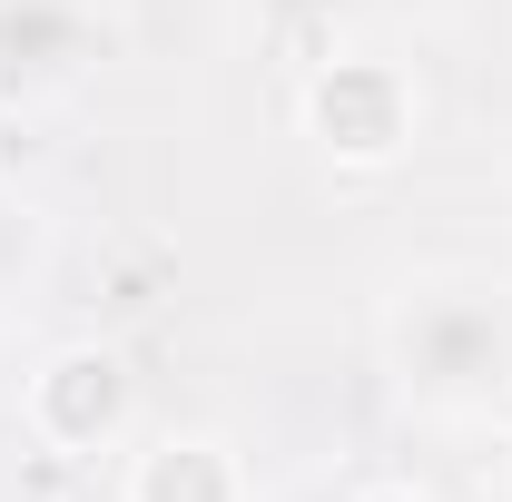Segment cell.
Instances as JSON below:
<instances>
[{
  "label": "cell",
  "mask_w": 512,
  "mask_h": 502,
  "mask_svg": "<svg viewBox=\"0 0 512 502\" xmlns=\"http://www.w3.org/2000/svg\"><path fill=\"white\" fill-rule=\"evenodd\" d=\"M384 365L424 414H493L512 404V296L473 266L414 276L384 315Z\"/></svg>",
  "instance_id": "obj_1"
},
{
  "label": "cell",
  "mask_w": 512,
  "mask_h": 502,
  "mask_svg": "<svg viewBox=\"0 0 512 502\" xmlns=\"http://www.w3.org/2000/svg\"><path fill=\"white\" fill-rule=\"evenodd\" d=\"M99 60L89 0H0V99H50Z\"/></svg>",
  "instance_id": "obj_2"
},
{
  "label": "cell",
  "mask_w": 512,
  "mask_h": 502,
  "mask_svg": "<svg viewBox=\"0 0 512 502\" xmlns=\"http://www.w3.org/2000/svg\"><path fill=\"white\" fill-rule=\"evenodd\" d=\"M30 424L60 443V453H99V443H119V424H128V375H119V355L69 345L60 365L30 384Z\"/></svg>",
  "instance_id": "obj_3"
},
{
  "label": "cell",
  "mask_w": 512,
  "mask_h": 502,
  "mask_svg": "<svg viewBox=\"0 0 512 502\" xmlns=\"http://www.w3.org/2000/svg\"><path fill=\"white\" fill-rule=\"evenodd\" d=\"M404 119H414V99L375 60H345L316 89V128H325V148H345V158H394L404 148Z\"/></svg>",
  "instance_id": "obj_4"
},
{
  "label": "cell",
  "mask_w": 512,
  "mask_h": 502,
  "mask_svg": "<svg viewBox=\"0 0 512 502\" xmlns=\"http://www.w3.org/2000/svg\"><path fill=\"white\" fill-rule=\"evenodd\" d=\"M128 502H247V483H237L227 443L178 434V443H158V453H138V473H128Z\"/></svg>",
  "instance_id": "obj_5"
},
{
  "label": "cell",
  "mask_w": 512,
  "mask_h": 502,
  "mask_svg": "<svg viewBox=\"0 0 512 502\" xmlns=\"http://www.w3.org/2000/svg\"><path fill=\"white\" fill-rule=\"evenodd\" d=\"M30 256H40V227H30V207H20V197L0 188V296L30 276Z\"/></svg>",
  "instance_id": "obj_6"
},
{
  "label": "cell",
  "mask_w": 512,
  "mask_h": 502,
  "mask_svg": "<svg viewBox=\"0 0 512 502\" xmlns=\"http://www.w3.org/2000/svg\"><path fill=\"white\" fill-rule=\"evenodd\" d=\"M296 10H375V0H296Z\"/></svg>",
  "instance_id": "obj_7"
},
{
  "label": "cell",
  "mask_w": 512,
  "mask_h": 502,
  "mask_svg": "<svg viewBox=\"0 0 512 502\" xmlns=\"http://www.w3.org/2000/svg\"><path fill=\"white\" fill-rule=\"evenodd\" d=\"M306 502H355V493H335V483H316V493H306Z\"/></svg>",
  "instance_id": "obj_8"
},
{
  "label": "cell",
  "mask_w": 512,
  "mask_h": 502,
  "mask_svg": "<svg viewBox=\"0 0 512 502\" xmlns=\"http://www.w3.org/2000/svg\"><path fill=\"white\" fill-rule=\"evenodd\" d=\"M355 502H424V493H355Z\"/></svg>",
  "instance_id": "obj_9"
}]
</instances>
